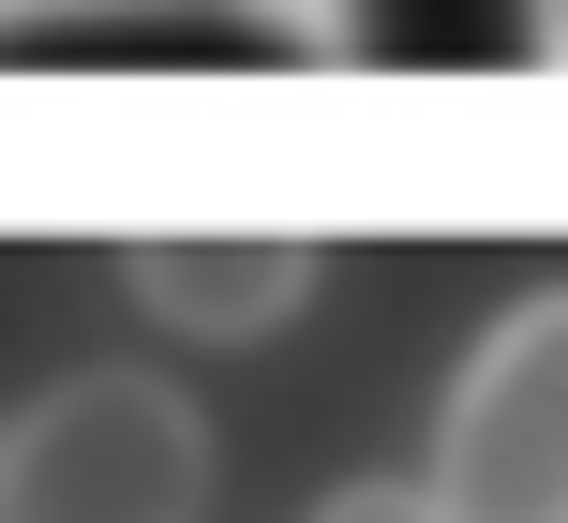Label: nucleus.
Returning a JSON list of instances; mask_svg holds the SVG:
<instances>
[{"label":"nucleus","instance_id":"1","mask_svg":"<svg viewBox=\"0 0 568 523\" xmlns=\"http://www.w3.org/2000/svg\"><path fill=\"white\" fill-rule=\"evenodd\" d=\"M195 479H210V434L180 389H60L16 449H0V523H195Z\"/></svg>","mask_w":568,"mask_h":523},{"label":"nucleus","instance_id":"2","mask_svg":"<svg viewBox=\"0 0 568 523\" xmlns=\"http://www.w3.org/2000/svg\"><path fill=\"white\" fill-rule=\"evenodd\" d=\"M434 509L449 523H568V299H524L449 389V449H434Z\"/></svg>","mask_w":568,"mask_h":523},{"label":"nucleus","instance_id":"3","mask_svg":"<svg viewBox=\"0 0 568 523\" xmlns=\"http://www.w3.org/2000/svg\"><path fill=\"white\" fill-rule=\"evenodd\" d=\"M0 75H300V30L240 0H75L0 16Z\"/></svg>","mask_w":568,"mask_h":523},{"label":"nucleus","instance_id":"4","mask_svg":"<svg viewBox=\"0 0 568 523\" xmlns=\"http://www.w3.org/2000/svg\"><path fill=\"white\" fill-rule=\"evenodd\" d=\"M554 45V0H344V60L374 75H524Z\"/></svg>","mask_w":568,"mask_h":523},{"label":"nucleus","instance_id":"5","mask_svg":"<svg viewBox=\"0 0 568 523\" xmlns=\"http://www.w3.org/2000/svg\"><path fill=\"white\" fill-rule=\"evenodd\" d=\"M300 285H314L300 239H135V299L180 315V329H255V315H284Z\"/></svg>","mask_w":568,"mask_h":523},{"label":"nucleus","instance_id":"6","mask_svg":"<svg viewBox=\"0 0 568 523\" xmlns=\"http://www.w3.org/2000/svg\"><path fill=\"white\" fill-rule=\"evenodd\" d=\"M329 523H449V509H434V494H344Z\"/></svg>","mask_w":568,"mask_h":523},{"label":"nucleus","instance_id":"7","mask_svg":"<svg viewBox=\"0 0 568 523\" xmlns=\"http://www.w3.org/2000/svg\"><path fill=\"white\" fill-rule=\"evenodd\" d=\"M554 16H568V0H554Z\"/></svg>","mask_w":568,"mask_h":523}]
</instances>
